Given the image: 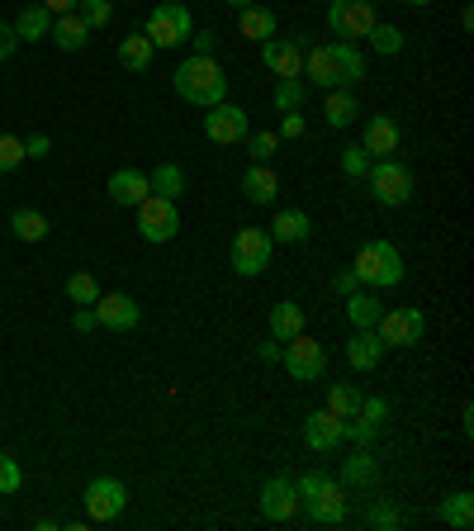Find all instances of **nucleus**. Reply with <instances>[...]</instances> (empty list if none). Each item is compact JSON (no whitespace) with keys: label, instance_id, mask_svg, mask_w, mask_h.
Returning <instances> with one entry per match:
<instances>
[{"label":"nucleus","instance_id":"nucleus-33","mask_svg":"<svg viewBox=\"0 0 474 531\" xmlns=\"http://www.w3.org/2000/svg\"><path fill=\"white\" fill-rule=\"evenodd\" d=\"M375 479H380V465L365 456V451H361V456H351L347 470H342V484H347V489H370Z\"/></svg>","mask_w":474,"mask_h":531},{"label":"nucleus","instance_id":"nucleus-27","mask_svg":"<svg viewBox=\"0 0 474 531\" xmlns=\"http://www.w3.org/2000/svg\"><path fill=\"white\" fill-rule=\"evenodd\" d=\"M356 114H361L356 95H351V91H328V105H323L328 129H351V124H356Z\"/></svg>","mask_w":474,"mask_h":531},{"label":"nucleus","instance_id":"nucleus-9","mask_svg":"<svg viewBox=\"0 0 474 531\" xmlns=\"http://www.w3.org/2000/svg\"><path fill=\"white\" fill-rule=\"evenodd\" d=\"M375 332H380L384 347H418L422 332H427V318L418 309H384Z\"/></svg>","mask_w":474,"mask_h":531},{"label":"nucleus","instance_id":"nucleus-50","mask_svg":"<svg viewBox=\"0 0 474 531\" xmlns=\"http://www.w3.org/2000/svg\"><path fill=\"white\" fill-rule=\"evenodd\" d=\"M332 290L351 294V290H361V280H356V271H342V275H332Z\"/></svg>","mask_w":474,"mask_h":531},{"label":"nucleus","instance_id":"nucleus-28","mask_svg":"<svg viewBox=\"0 0 474 531\" xmlns=\"http://www.w3.org/2000/svg\"><path fill=\"white\" fill-rule=\"evenodd\" d=\"M313 228H309V214L304 209H280L275 214V228H271V238H280V242H304Z\"/></svg>","mask_w":474,"mask_h":531},{"label":"nucleus","instance_id":"nucleus-7","mask_svg":"<svg viewBox=\"0 0 474 531\" xmlns=\"http://www.w3.org/2000/svg\"><path fill=\"white\" fill-rule=\"evenodd\" d=\"M271 247H275V238L266 228H242L233 238V271L237 275H261L271 266Z\"/></svg>","mask_w":474,"mask_h":531},{"label":"nucleus","instance_id":"nucleus-34","mask_svg":"<svg viewBox=\"0 0 474 531\" xmlns=\"http://www.w3.org/2000/svg\"><path fill=\"white\" fill-rule=\"evenodd\" d=\"M299 105H304V81H299V76H280V81H275V110L290 114V110H299Z\"/></svg>","mask_w":474,"mask_h":531},{"label":"nucleus","instance_id":"nucleus-18","mask_svg":"<svg viewBox=\"0 0 474 531\" xmlns=\"http://www.w3.org/2000/svg\"><path fill=\"white\" fill-rule=\"evenodd\" d=\"M342 422L347 418H337V413H309L304 418V441H309V451H332V446H342Z\"/></svg>","mask_w":474,"mask_h":531},{"label":"nucleus","instance_id":"nucleus-43","mask_svg":"<svg viewBox=\"0 0 474 531\" xmlns=\"http://www.w3.org/2000/svg\"><path fill=\"white\" fill-rule=\"evenodd\" d=\"M323 484H328V475H323V470H309V475L294 479V494H299V503H304V498H313Z\"/></svg>","mask_w":474,"mask_h":531},{"label":"nucleus","instance_id":"nucleus-8","mask_svg":"<svg viewBox=\"0 0 474 531\" xmlns=\"http://www.w3.org/2000/svg\"><path fill=\"white\" fill-rule=\"evenodd\" d=\"M375 0H332L328 5V29L342 38H365L375 29Z\"/></svg>","mask_w":474,"mask_h":531},{"label":"nucleus","instance_id":"nucleus-22","mask_svg":"<svg viewBox=\"0 0 474 531\" xmlns=\"http://www.w3.org/2000/svg\"><path fill=\"white\" fill-rule=\"evenodd\" d=\"M48 34H53V43L62 48V53H81V48L91 43V29H86V19L76 15V10H67V15H57Z\"/></svg>","mask_w":474,"mask_h":531},{"label":"nucleus","instance_id":"nucleus-12","mask_svg":"<svg viewBox=\"0 0 474 531\" xmlns=\"http://www.w3.org/2000/svg\"><path fill=\"white\" fill-rule=\"evenodd\" d=\"M91 309H95V323L110 328V332H133L138 323H143V309H138L128 294H100Z\"/></svg>","mask_w":474,"mask_h":531},{"label":"nucleus","instance_id":"nucleus-45","mask_svg":"<svg viewBox=\"0 0 474 531\" xmlns=\"http://www.w3.org/2000/svg\"><path fill=\"white\" fill-rule=\"evenodd\" d=\"M190 43H195V53H200V57H214V43H219V34H209V29H195V34H190Z\"/></svg>","mask_w":474,"mask_h":531},{"label":"nucleus","instance_id":"nucleus-1","mask_svg":"<svg viewBox=\"0 0 474 531\" xmlns=\"http://www.w3.org/2000/svg\"><path fill=\"white\" fill-rule=\"evenodd\" d=\"M304 76L323 91H351L365 81V57L351 43H318L304 53Z\"/></svg>","mask_w":474,"mask_h":531},{"label":"nucleus","instance_id":"nucleus-15","mask_svg":"<svg viewBox=\"0 0 474 531\" xmlns=\"http://www.w3.org/2000/svg\"><path fill=\"white\" fill-rule=\"evenodd\" d=\"M299 508H304V517L318 522V527H337V522L347 517V494H342V484H332L328 479V484H323L313 498H304Z\"/></svg>","mask_w":474,"mask_h":531},{"label":"nucleus","instance_id":"nucleus-32","mask_svg":"<svg viewBox=\"0 0 474 531\" xmlns=\"http://www.w3.org/2000/svg\"><path fill=\"white\" fill-rule=\"evenodd\" d=\"M237 24H242V34H247V38H261V43L275 34V15H271V10H261V5L237 10Z\"/></svg>","mask_w":474,"mask_h":531},{"label":"nucleus","instance_id":"nucleus-52","mask_svg":"<svg viewBox=\"0 0 474 531\" xmlns=\"http://www.w3.org/2000/svg\"><path fill=\"white\" fill-rule=\"evenodd\" d=\"M38 5H48V10H53V15H67V10H76V5H81V0H38Z\"/></svg>","mask_w":474,"mask_h":531},{"label":"nucleus","instance_id":"nucleus-19","mask_svg":"<svg viewBox=\"0 0 474 531\" xmlns=\"http://www.w3.org/2000/svg\"><path fill=\"white\" fill-rule=\"evenodd\" d=\"M365 152L370 157H394L399 152V124L389 119V114H370L365 119Z\"/></svg>","mask_w":474,"mask_h":531},{"label":"nucleus","instance_id":"nucleus-42","mask_svg":"<svg viewBox=\"0 0 474 531\" xmlns=\"http://www.w3.org/2000/svg\"><path fill=\"white\" fill-rule=\"evenodd\" d=\"M19 484H24V470L10 456H0V494H19Z\"/></svg>","mask_w":474,"mask_h":531},{"label":"nucleus","instance_id":"nucleus-39","mask_svg":"<svg viewBox=\"0 0 474 531\" xmlns=\"http://www.w3.org/2000/svg\"><path fill=\"white\" fill-rule=\"evenodd\" d=\"M19 162H24V138H15V133H0V176H10Z\"/></svg>","mask_w":474,"mask_h":531},{"label":"nucleus","instance_id":"nucleus-48","mask_svg":"<svg viewBox=\"0 0 474 531\" xmlns=\"http://www.w3.org/2000/svg\"><path fill=\"white\" fill-rule=\"evenodd\" d=\"M280 133H285V138H299V133H304V114L290 110L285 119H280Z\"/></svg>","mask_w":474,"mask_h":531},{"label":"nucleus","instance_id":"nucleus-46","mask_svg":"<svg viewBox=\"0 0 474 531\" xmlns=\"http://www.w3.org/2000/svg\"><path fill=\"white\" fill-rule=\"evenodd\" d=\"M72 328L76 332H95V328H100V323H95V309H86V304H81V309L72 313Z\"/></svg>","mask_w":474,"mask_h":531},{"label":"nucleus","instance_id":"nucleus-35","mask_svg":"<svg viewBox=\"0 0 474 531\" xmlns=\"http://www.w3.org/2000/svg\"><path fill=\"white\" fill-rule=\"evenodd\" d=\"M100 285H95V275H86V271H76V275H67V299H72V304H86V309H91L95 299H100Z\"/></svg>","mask_w":474,"mask_h":531},{"label":"nucleus","instance_id":"nucleus-20","mask_svg":"<svg viewBox=\"0 0 474 531\" xmlns=\"http://www.w3.org/2000/svg\"><path fill=\"white\" fill-rule=\"evenodd\" d=\"M384 351H389V347L380 342V332H375V328H356V337L347 342V361H351V370H375Z\"/></svg>","mask_w":474,"mask_h":531},{"label":"nucleus","instance_id":"nucleus-54","mask_svg":"<svg viewBox=\"0 0 474 531\" xmlns=\"http://www.w3.org/2000/svg\"><path fill=\"white\" fill-rule=\"evenodd\" d=\"M228 5H233V10H247V5H256V0H228Z\"/></svg>","mask_w":474,"mask_h":531},{"label":"nucleus","instance_id":"nucleus-49","mask_svg":"<svg viewBox=\"0 0 474 531\" xmlns=\"http://www.w3.org/2000/svg\"><path fill=\"white\" fill-rule=\"evenodd\" d=\"M356 413H365L370 422H380L384 413H389V403H384V399H361V408H356Z\"/></svg>","mask_w":474,"mask_h":531},{"label":"nucleus","instance_id":"nucleus-41","mask_svg":"<svg viewBox=\"0 0 474 531\" xmlns=\"http://www.w3.org/2000/svg\"><path fill=\"white\" fill-rule=\"evenodd\" d=\"M275 133H247V152H252V162H271L275 157Z\"/></svg>","mask_w":474,"mask_h":531},{"label":"nucleus","instance_id":"nucleus-21","mask_svg":"<svg viewBox=\"0 0 474 531\" xmlns=\"http://www.w3.org/2000/svg\"><path fill=\"white\" fill-rule=\"evenodd\" d=\"M242 195L252 204H275V195H280V176H275L266 162H252L247 166V176H242Z\"/></svg>","mask_w":474,"mask_h":531},{"label":"nucleus","instance_id":"nucleus-23","mask_svg":"<svg viewBox=\"0 0 474 531\" xmlns=\"http://www.w3.org/2000/svg\"><path fill=\"white\" fill-rule=\"evenodd\" d=\"M48 29H53V10L48 5H24L15 19V38L19 43H38V38H48Z\"/></svg>","mask_w":474,"mask_h":531},{"label":"nucleus","instance_id":"nucleus-10","mask_svg":"<svg viewBox=\"0 0 474 531\" xmlns=\"http://www.w3.org/2000/svg\"><path fill=\"white\" fill-rule=\"evenodd\" d=\"M280 361H285V370H290L294 380H323V370H328V356H323V347L313 342V337H290L285 347H280Z\"/></svg>","mask_w":474,"mask_h":531},{"label":"nucleus","instance_id":"nucleus-14","mask_svg":"<svg viewBox=\"0 0 474 531\" xmlns=\"http://www.w3.org/2000/svg\"><path fill=\"white\" fill-rule=\"evenodd\" d=\"M261 62L275 76H304V38H266L261 43Z\"/></svg>","mask_w":474,"mask_h":531},{"label":"nucleus","instance_id":"nucleus-2","mask_svg":"<svg viewBox=\"0 0 474 531\" xmlns=\"http://www.w3.org/2000/svg\"><path fill=\"white\" fill-rule=\"evenodd\" d=\"M171 86H176V95L181 100H190V105H200V110H214L219 100H228V76H223L219 57H185L181 67L171 72Z\"/></svg>","mask_w":474,"mask_h":531},{"label":"nucleus","instance_id":"nucleus-36","mask_svg":"<svg viewBox=\"0 0 474 531\" xmlns=\"http://www.w3.org/2000/svg\"><path fill=\"white\" fill-rule=\"evenodd\" d=\"M356 408H361V394L351 385H332L328 389V413H337V418H356Z\"/></svg>","mask_w":474,"mask_h":531},{"label":"nucleus","instance_id":"nucleus-44","mask_svg":"<svg viewBox=\"0 0 474 531\" xmlns=\"http://www.w3.org/2000/svg\"><path fill=\"white\" fill-rule=\"evenodd\" d=\"M370 522L384 531H394L399 527V508H394V503H375V508H370Z\"/></svg>","mask_w":474,"mask_h":531},{"label":"nucleus","instance_id":"nucleus-29","mask_svg":"<svg viewBox=\"0 0 474 531\" xmlns=\"http://www.w3.org/2000/svg\"><path fill=\"white\" fill-rule=\"evenodd\" d=\"M10 233H15L19 242H43L48 238V219H43L38 209H15V214H10Z\"/></svg>","mask_w":474,"mask_h":531},{"label":"nucleus","instance_id":"nucleus-24","mask_svg":"<svg viewBox=\"0 0 474 531\" xmlns=\"http://www.w3.org/2000/svg\"><path fill=\"white\" fill-rule=\"evenodd\" d=\"M152 53H157V48H152V38H147L143 29H133V34L119 43V62H124L128 72H147V67H152Z\"/></svg>","mask_w":474,"mask_h":531},{"label":"nucleus","instance_id":"nucleus-53","mask_svg":"<svg viewBox=\"0 0 474 531\" xmlns=\"http://www.w3.org/2000/svg\"><path fill=\"white\" fill-rule=\"evenodd\" d=\"M256 356H261V361H280V342H261Z\"/></svg>","mask_w":474,"mask_h":531},{"label":"nucleus","instance_id":"nucleus-5","mask_svg":"<svg viewBox=\"0 0 474 531\" xmlns=\"http://www.w3.org/2000/svg\"><path fill=\"white\" fill-rule=\"evenodd\" d=\"M147 38H152V48H181V43H190V34H195V19H190V10H185L181 0H162L152 15H147Z\"/></svg>","mask_w":474,"mask_h":531},{"label":"nucleus","instance_id":"nucleus-16","mask_svg":"<svg viewBox=\"0 0 474 531\" xmlns=\"http://www.w3.org/2000/svg\"><path fill=\"white\" fill-rule=\"evenodd\" d=\"M294 513H299L294 479H266L261 484V517L266 522H294Z\"/></svg>","mask_w":474,"mask_h":531},{"label":"nucleus","instance_id":"nucleus-37","mask_svg":"<svg viewBox=\"0 0 474 531\" xmlns=\"http://www.w3.org/2000/svg\"><path fill=\"white\" fill-rule=\"evenodd\" d=\"M365 38H370V48H375V53H384V57L403 53V34L394 29V24H375V29H370Z\"/></svg>","mask_w":474,"mask_h":531},{"label":"nucleus","instance_id":"nucleus-26","mask_svg":"<svg viewBox=\"0 0 474 531\" xmlns=\"http://www.w3.org/2000/svg\"><path fill=\"white\" fill-rule=\"evenodd\" d=\"M299 332H304V309H299L294 299L275 304L271 309V337L275 342H290V337H299Z\"/></svg>","mask_w":474,"mask_h":531},{"label":"nucleus","instance_id":"nucleus-55","mask_svg":"<svg viewBox=\"0 0 474 531\" xmlns=\"http://www.w3.org/2000/svg\"><path fill=\"white\" fill-rule=\"evenodd\" d=\"M403 5H418V10H427V5H432V0H403Z\"/></svg>","mask_w":474,"mask_h":531},{"label":"nucleus","instance_id":"nucleus-38","mask_svg":"<svg viewBox=\"0 0 474 531\" xmlns=\"http://www.w3.org/2000/svg\"><path fill=\"white\" fill-rule=\"evenodd\" d=\"M76 15L86 19V29H105V24L114 19V10H110V0H81Z\"/></svg>","mask_w":474,"mask_h":531},{"label":"nucleus","instance_id":"nucleus-11","mask_svg":"<svg viewBox=\"0 0 474 531\" xmlns=\"http://www.w3.org/2000/svg\"><path fill=\"white\" fill-rule=\"evenodd\" d=\"M247 110H237V105H228V100H219L214 110L204 114V138L209 143H219V147H228V143H242L247 138Z\"/></svg>","mask_w":474,"mask_h":531},{"label":"nucleus","instance_id":"nucleus-25","mask_svg":"<svg viewBox=\"0 0 474 531\" xmlns=\"http://www.w3.org/2000/svg\"><path fill=\"white\" fill-rule=\"evenodd\" d=\"M380 313H384V304L375 299L370 290H351L347 294V318H351V328H375L380 323Z\"/></svg>","mask_w":474,"mask_h":531},{"label":"nucleus","instance_id":"nucleus-13","mask_svg":"<svg viewBox=\"0 0 474 531\" xmlns=\"http://www.w3.org/2000/svg\"><path fill=\"white\" fill-rule=\"evenodd\" d=\"M124 503H128V489L119 479H91L86 484V513L95 522H114V517L124 513Z\"/></svg>","mask_w":474,"mask_h":531},{"label":"nucleus","instance_id":"nucleus-4","mask_svg":"<svg viewBox=\"0 0 474 531\" xmlns=\"http://www.w3.org/2000/svg\"><path fill=\"white\" fill-rule=\"evenodd\" d=\"M365 181H370V195L384 204V209H399V204L413 200V171L394 157H375L370 171H365Z\"/></svg>","mask_w":474,"mask_h":531},{"label":"nucleus","instance_id":"nucleus-3","mask_svg":"<svg viewBox=\"0 0 474 531\" xmlns=\"http://www.w3.org/2000/svg\"><path fill=\"white\" fill-rule=\"evenodd\" d=\"M356 280L370 285V290H389V285H403V257L394 242H365L356 252Z\"/></svg>","mask_w":474,"mask_h":531},{"label":"nucleus","instance_id":"nucleus-30","mask_svg":"<svg viewBox=\"0 0 474 531\" xmlns=\"http://www.w3.org/2000/svg\"><path fill=\"white\" fill-rule=\"evenodd\" d=\"M147 185H152V195H166V200H181L185 190V171L176 162H162L152 176H147Z\"/></svg>","mask_w":474,"mask_h":531},{"label":"nucleus","instance_id":"nucleus-51","mask_svg":"<svg viewBox=\"0 0 474 531\" xmlns=\"http://www.w3.org/2000/svg\"><path fill=\"white\" fill-rule=\"evenodd\" d=\"M48 138H43V133H34V138H29V143H24V157H48Z\"/></svg>","mask_w":474,"mask_h":531},{"label":"nucleus","instance_id":"nucleus-17","mask_svg":"<svg viewBox=\"0 0 474 531\" xmlns=\"http://www.w3.org/2000/svg\"><path fill=\"white\" fill-rule=\"evenodd\" d=\"M105 190H110V200H114V204H124V209H138V204H143L147 195H152V185H147V176H143V171H133V166H124V171H114Z\"/></svg>","mask_w":474,"mask_h":531},{"label":"nucleus","instance_id":"nucleus-40","mask_svg":"<svg viewBox=\"0 0 474 531\" xmlns=\"http://www.w3.org/2000/svg\"><path fill=\"white\" fill-rule=\"evenodd\" d=\"M342 171H347L351 181H361L365 171H370V152H365L361 143H356V147H342Z\"/></svg>","mask_w":474,"mask_h":531},{"label":"nucleus","instance_id":"nucleus-47","mask_svg":"<svg viewBox=\"0 0 474 531\" xmlns=\"http://www.w3.org/2000/svg\"><path fill=\"white\" fill-rule=\"evenodd\" d=\"M19 48V38H15V24H0V62H5V57L15 53Z\"/></svg>","mask_w":474,"mask_h":531},{"label":"nucleus","instance_id":"nucleus-31","mask_svg":"<svg viewBox=\"0 0 474 531\" xmlns=\"http://www.w3.org/2000/svg\"><path fill=\"white\" fill-rule=\"evenodd\" d=\"M441 522L456 531H470L474 522V494H451L446 503H441Z\"/></svg>","mask_w":474,"mask_h":531},{"label":"nucleus","instance_id":"nucleus-6","mask_svg":"<svg viewBox=\"0 0 474 531\" xmlns=\"http://www.w3.org/2000/svg\"><path fill=\"white\" fill-rule=\"evenodd\" d=\"M138 233H143V242H171L176 238V233H181V209H176V200L147 195V200L138 204Z\"/></svg>","mask_w":474,"mask_h":531}]
</instances>
